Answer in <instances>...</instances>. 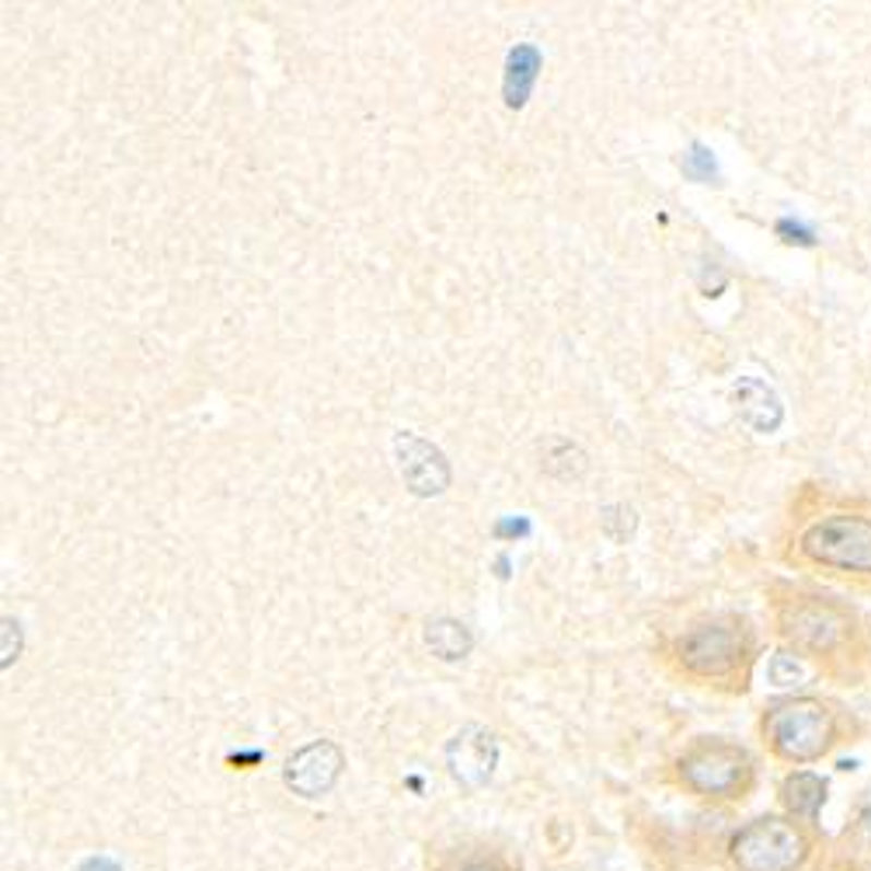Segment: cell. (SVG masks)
<instances>
[{"label": "cell", "mask_w": 871, "mask_h": 871, "mask_svg": "<svg viewBox=\"0 0 871 871\" xmlns=\"http://www.w3.org/2000/svg\"><path fill=\"white\" fill-rule=\"evenodd\" d=\"M81 871H119V861L109 858V855H95V858H87L81 864Z\"/></svg>", "instance_id": "obj_16"}, {"label": "cell", "mask_w": 871, "mask_h": 871, "mask_svg": "<svg viewBox=\"0 0 871 871\" xmlns=\"http://www.w3.org/2000/svg\"><path fill=\"white\" fill-rule=\"evenodd\" d=\"M767 620L781 649L837 684H861L868 673V620L855 603L791 579L767 582Z\"/></svg>", "instance_id": "obj_2"}, {"label": "cell", "mask_w": 871, "mask_h": 871, "mask_svg": "<svg viewBox=\"0 0 871 871\" xmlns=\"http://www.w3.org/2000/svg\"><path fill=\"white\" fill-rule=\"evenodd\" d=\"M868 669H871V625H868Z\"/></svg>", "instance_id": "obj_17"}, {"label": "cell", "mask_w": 871, "mask_h": 871, "mask_svg": "<svg viewBox=\"0 0 871 871\" xmlns=\"http://www.w3.org/2000/svg\"><path fill=\"white\" fill-rule=\"evenodd\" d=\"M537 66H541V52L533 46H520L509 52V74H506V92H512V84L520 81V95H517V105L512 109H520L530 95V84L537 77Z\"/></svg>", "instance_id": "obj_12"}, {"label": "cell", "mask_w": 871, "mask_h": 871, "mask_svg": "<svg viewBox=\"0 0 871 871\" xmlns=\"http://www.w3.org/2000/svg\"><path fill=\"white\" fill-rule=\"evenodd\" d=\"M395 450H398L401 477L412 485L415 495H439L443 488H447L450 471H447V460H443V453L436 447H430V443L412 436V433H398Z\"/></svg>", "instance_id": "obj_9"}, {"label": "cell", "mask_w": 871, "mask_h": 871, "mask_svg": "<svg viewBox=\"0 0 871 871\" xmlns=\"http://www.w3.org/2000/svg\"><path fill=\"white\" fill-rule=\"evenodd\" d=\"M757 655L760 634L753 620L739 610H704L687 617L660 645V660L673 677L715 694H746Z\"/></svg>", "instance_id": "obj_3"}, {"label": "cell", "mask_w": 871, "mask_h": 871, "mask_svg": "<svg viewBox=\"0 0 871 871\" xmlns=\"http://www.w3.org/2000/svg\"><path fill=\"white\" fill-rule=\"evenodd\" d=\"M342 767H346L342 746L331 739H314L287 757L282 781H287V788L300 798H322L339 785Z\"/></svg>", "instance_id": "obj_7"}, {"label": "cell", "mask_w": 871, "mask_h": 871, "mask_svg": "<svg viewBox=\"0 0 871 871\" xmlns=\"http://www.w3.org/2000/svg\"><path fill=\"white\" fill-rule=\"evenodd\" d=\"M809 826L788 815H757L728 840V858L739 871H798L809 861Z\"/></svg>", "instance_id": "obj_6"}, {"label": "cell", "mask_w": 871, "mask_h": 871, "mask_svg": "<svg viewBox=\"0 0 871 871\" xmlns=\"http://www.w3.org/2000/svg\"><path fill=\"white\" fill-rule=\"evenodd\" d=\"M447 871H512V868H509V861L499 858V855H471V858L457 861V864L447 868Z\"/></svg>", "instance_id": "obj_14"}, {"label": "cell", "mask_w": 871, "mask_h": 871, "mask_svg": "<svg viewBox=\"0 0 871 871\" xmlns=\"http://www.w3.org/2000/svg\"><path fill=\"white\" fill-rule=\"evenodd\" d=\"M425 645L443 663H453V660H464L471 652V631L460 625V620H450V617H439V620H430L425 625Z\"/></svg>", "instance_id": "obj_11"}, {"label": "cell", "mask_w": 871, "mask_h": 871, "mask_svg": "<svg viewBox=\"0 0 871 871\" xmlns=\"http://www.w3.org/2000/svg\"><path fill=\"white\" fill-rule=\"evenodd\" d=\"M806 666H809V663L798 660L795 652L777 649V652L771 655V663H767V677H771L774 687H798V680L806 677Z\"/></svg>", "instance_id": "obj_13"}, {"label": "cell", "mask_w": 871, "mask_h": 871, "mask_svg": "<svg viewBox=\"0 0 871 871\" xmlns=\"http://www.w3.org/2000/svg\"><path fill=\"white\" fill-rule=\"evenodd\" d=\"M855 725L847 718L844 704L823 694H788L763 707L760 715V742L767 753L791 767H809L830 757L840 742H847V728Z\"/></svg>", "instance_id": "obj_4"}, {"label": "cell", "mask_w": 871, "mask_h": 871, "mask_svg": "<svg viewBox=\"0 0 871 871\" xmlns=\"http://www.w3.org/2000/svg\"><path fill=\"white\" fill-rule=\"evenodd\" d=\"M777 558L791 572L871 596V506L826 488L798 492L781 520Z\"/></svg>", "instance_id": "obj_1"}, {"label": "cell", "mask_w": 871, "mask_h": 871, "mask_svg": "<svg viewBox=\"0 0 871 871\" xmlns=\"http://www.w3.org/2000/svg\"><path fill=\"white\" fill-rule=\"evenodd\" d=\"M673 781L704 802H742L757 785V760L733 739L701 736L673 760Z\"/></svg>", "instance_id": "obj_5"}, {"label": "cell", "mask_w": 871, "mask_h": 871, "mask_svg": "<svg viewBox=\"0 0 871 871\" xmlns=\"http://www.w3.org/2000/svg\"><path fill=\"white\" fill-rule=\"evenodd\" d=\"M495 763H499V742H495V736L482 725L460 728L447 742V767L460 788H468V791L485 788L495 774Z\"/></svg>", "instance_id": "obj_8"}, {"label": "cell", "mask_w": 871, "mask_h": 871, "mask_svg": "<svg viewBox=\"0 0 871 871\" xmlns=\"http://www.w3.org/2000/svg\"><path fill=\"white\" fill-rule=\"evenodd\" d=\"M781 806H785L788 820L815 826L820 823V809L826 806V781L812 771H795L781 781Z\"/></svg>", "instance_id": "obj_10"}, {"label": "cell", "mask_w": 871, "mask_h": 871, "mask_svg": "<svg viewBox=\"0 0 871 871\" xmlns=\"http://www.w3.org/2000/svg\"><path fill=\"white\" fill-rule=\"evenodd\" d=\"M847 837L855 840V847H858V850H864V855H871V806H864V809L858 812V820H855V826H850Z\"/></svg>", "instance_id": "obj_15"}]
</instances>
